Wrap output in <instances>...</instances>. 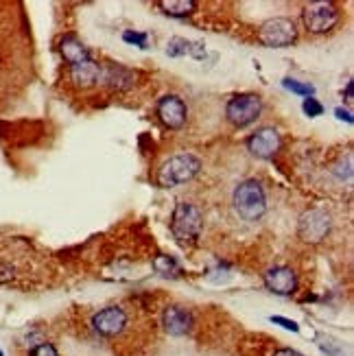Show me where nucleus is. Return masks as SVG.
Here are the masks:
<instances>
[{
    "label": "nucleus",
    "mask_w": 354,
    "mask_h": 356,
    "mask_svg": "<svg viewBox=\"0 0 354 356\" xmlns=\"http://www.w3.org/2000/svg\"><path fill=\"white\" fill-rule=\"evenodd\" d=\"M201 227H204V212L199 206L188 201H180L173 210L171 217V232L177 238L180 245H193L201 236Z\"/></svg>",
    "instance_id": "nucleus-1"
},
{
    "label": "nucleus",
    "mask_w": 354,
    "mask_h": 356,
    "mask_svg": "<svg viewBox=\"0 0 354 356\" xmlns=\"http://www.w3.org/2000/svg\"><path fill=\"white\" fill-rule=\"evenodd\" d=\"M232 203L236 214L243 221H258L267 212V197H264V190L256 180H247L238 184L234 188Z\"/></svg>",
    "instance_id": "nucleus-2"
},
{
    "label": "nucleus",
    "mask_w": 354,
    "mask_h": 356,
    "mask_svg": "<svg viewBox=\"0 0 354 356\" xmlns=\"http://www.w3.org/2000/svg\"><path fill=\"white\" fill-rule=\"evenodd\" d=\"M201 171V160L193 154H180L173 156L162 164V169L158 171V184L162 188H173L182 186L186 182H191L193 177Z\"/></svg>",
    "instance_id": "nucleus-3"
},
{
    "label": "nucleus",
    "mask_w": 354,
    "mask_h": 356,
    "mask_svg": "<svg viewBox=\"0 0 354 356\" xmlns=\"http://www.w3.org/2000/svg\"><path fill=\"white\" fill-rule=\"evenodd\" d=\"M260 112H262V98L258 94H238L227 101L225 105V116L236 129H243V127L256 123L260 118Z\"/></svg>",
    "instance_id": "nucleus-4"
},
{
    "label": "nucleus",
    "mask_w": 354,
    "mask_h": 356,
    "mask_svg": "<svg viewBox=\"0 0 354 356\" xmlns=\"http://www.w3.org/2000/svg\"><path fill=\"white\" fill-rule=\"evenodd\" d=\"M258 40L267 48H284L298 40V29L293 20L289 18H273L267 20L258 31Z\"/></svg>",
    "instance_id": "nucleus-5"
},
{
    "label": "nucleus",
    "mask_w": 354,
    "mask_h": 356,
    "mask_svg": "<svg viewBox=\"0 0 354 356\" xmlns=\"http://www.w3.org/2000/svg\"><path fill=\"white\" fill-rule=\"evenodd\" d=\"M331 227H333L331 214H328L326 210L313 208V210H306L300 217L298 234H300V238H304L306 243L315 245V243H322V240L331 234Z\"/></svg>",
    "instance_id": "nucleus-6"
},
{
    "label": "nucleus",
    "mask_w": 354,
    "mask_h": 356,
    "mask_svg": "<svg viewBox=\"0 0 354 356\" xmlns=\"http://www.w3.org/2000/svg\"><path fill=\"white\" fill-rule=\"evenodd\" d=\"M302 20L311 33L320 35L335 29V24L339 22V11L333 3H311L302 11Z\"/></svg>",
    "instance_id": "nucleus-7"
},
{
    "label": "nucleus",
    "mask_w": 354,
    "mask_h": 356,
    "mask_svg": "<svg viewBox=\"0 0 354 356\" xmlns=\"http://www.w3.org/2000/svg\"><path fill=\"white\" fill-rule=\"evenodd\" d=\"M127 313L121 306H105L103 311H98L92 315V330L98 335V337H105V339H112V337H118L125 328H127Z\"/></svg>",
    "instance_id": "nucleus-8"
},
{
    "label": "nucleus",
    "mask_w": 354,
    "mask_h": 356,
    "mask_svg": "<svg viewBox=\"0 0 354 356\" xmlns=\"http://www.w3.org/2000/svg\"><path fill=\"white\" fill-rule=\"evenodd\" d=\"M158 118L167 129H182L188 118V107L186 103L175 94H167L158 101Z\"/></svg>",
    "instance_id": "nucleus-9"
},
{
    "label": "nucleus",
    "mask_w": 354,
    "mask_h": 356,
    "mask_svg": "<svg viewBox=\"0 0 354 356\" xmlns=\"http://www.w3.org/2000/svg\"><path fill=\"white\" fill-rule=\"evenodd\" d=\"M278 149H280V134L273 127H262V129L254 132L247 138V151L260 160L273 158L278 154Z\"/></svg>",
    "instance_id": "nucleus-10"
},
{
    "label": "nucleus",
    "mask_w": 354,
    "mask_h": 356,
    "mask_svg": "<svg viewBox=\"0 0 354 356\" xmlns=\"http://www.w3.org/2000/svg\"><path fill=\"white\" fill-rule=\"evenodd\" d=\"M264 289L275 295H293L298 289V278L291 266H271L267 273H262Z\"/></svg>",
    "instance_id": "nucleus-11"
},
{
    "label": "nucleus",
    "mask_w": 354,
    "mask_h": 356,
    "mask_svg": "<svg viewBox=\"0 0 354 356\" xmlns=\"http://www.w3.org/2000/svg\"><path fill=\"white\" fill-rule=\"evenodd\" d=\"M162 326L171 337H184L191 333L193 328V313L186 306H167L162 313Z\"/></svg>",
    "instance_id": "nucleus-12"
},
{
    "label": "nucleus",
    "mask_w": 354,
    "mask_h": 356,
    "mask_svg": "<svg viewBox=\"0 0 354 356\" xmlns=\"http://www.w3.org/2000/svg\"><path fill=\"white\" fill-rule=\"evenodd\" d=\"M98 81H103L107 87H112V90H116V92H125V90H129V87H134L136 74L129 68L118 66V63H110V66L101 68Z\"/></svg>",
    "instance_id": "nucleus-13"
},
{
    "label": "nucleus",
    "mask_w": 354,
    "mask_h": 356,
    "mask_svg": "<svg viewBox=\"0 0 354 356\" xmlns=\"http://www.w3.org/2000/svg\"><path fill=\"white\" fill-rule=\"evenodd\" d=\"M59 53L64 57V61L68 66H77V63H83L90 59V50L83 46V42L74 35H64L59 40Z\"/></svg>",
    "instance_id": "nucleus-14"
},
{
    "label": "nucleus",
    "mask_w": 354,
    "mask_h": 356,
    "mask_svg": "<svg viewBox=\"0 0 354 356\" xmlns=\"http://www.w3.org/2000/svg\"><path fill=\"white\" fill-rule=\"evenodd\" d=\"M98 74H101V66L92 59L77 63V66H70V81L77 87H81V90L98 83Z\"/></svg>",
    "instance_id": "nucleus-15"
},
{
    "label": "nucleus",
    "mask_w": 354,
    "mask_h": 356,
    "mask_svg": "<svg viewBox=\"0 0 354 356\" xmlns=\"http://www.w3.org/2000/svg\"><path fill=\"white\" fill-rule=\"evenodd\" d=\"M160 9H164V14H167V16L186 18V16L195 14L197 3H193V0H162Z\"/></svg>",
    "instance_id": "nucleus-16"
},
{
    "label": "nucleus",
    "mask_w": 354,
    "mask_h": 356,
    "mask_svg": "<svg viewBox=\"0 0 354 356\" xmlns=\"http://www.w3.org/2000/svg\"><path fill=\"white\" fill-rule=\"evenodd\" d=\"M151 264H154V269L160 275H177V273H180V262H177L173 256H167V253H160V256H156Z\"/></svg>",
    "instance_id": "nucleus-17"
},
{
    "label": "nucleus",
    "mask_w": 354,
    "mask_h": 356,
    "mask_svg": "<svg viewBox=\"0 0 354 356\" xmlns=\"http://www.w3.org/2000/svg\"><path fill=\"white\" fill-rule=\"evenodd\" d=\"M191 44H193V42L184 40V37H173V40L169 42V46H167V55H169V57L191 55Z\"/></svg>",
    "instance_id": "nucleus-18"
},
{
    "label": "nucleus",
    "mask_w": 354,
    "mask_h": 356,
    "mask_svg": "<svg viewBox=\"0 0 354 356\" xmlns=\"http://www.w3.org/2000/svg\"><path fill=\"white\" fill-rule=\"evenodd\" d=\"M282 85L287 87V90L295 92V94H302V96H306V98L315 94V85H311V83H302V81H295V79H284Z\"/></svg>",
    "instance_id": "nucleus-19"
},
{
    "label": "nucleus",
    "mask_w": 354,
    "mask_h": 356,
    "mask_svg": "<svg viewBox=\"0 0 354 356\" xmlns=\"http://www.w3.org/2000/svg\"><path fill=\"white\" fill-rule=\"evenodd\" d=\"M29 356H59V352L55 350L53 343H37L29 350Z\"/></svg>",
    "instance_id": "nucleus-20"
},
{
    "label": "nucleus",
    "mask_w": 354,
    "mask_h": 356,
    "mask_svg": "<svg viewBox=\"0 0 354 356\" xmlns=\"http://www.w3.org/2000/svg\"><path fill=\"white\" fill-rule=\"evenodd\" d=\"M304 112L309 114L311 118H315V116H322V112H324V107H322V103L315 96H309V98H304Z\"/></svg>",
    "instance_id": "nucleus-21"
},
{
    "label": "nucleus",
    "mask_w": 354,
    "mask_h": 356,
    "mask_svg": "<svg viewBox=\"0 0 354 356\" xmlns=\"http://www.w3.org/2000/svg\"><path fill=\"white\" fill-rule=\"evenodd\" d=\"M123 40L129 42V44H136L140 48H147V35L145 33H138V31H125L123 33Z\"/></svg>",
    "instance_id": "nucleus-22"
},
{
    "label": "nucleus",
    "mask_w": 354,
    "mask_h": 356,
    "mask_svg": "<svg viewBox=\"0 0 354 356\" xmlns=\"http://www.w3.org/2000/svg\"><path fill=\"white\" fill-rule=\"evenodd\" d=\"M269 320H271V324L282 326L284 330H291V333H300V326H298V322H293V320H287V317H280V315L269 317Z\"/></svg>",
    "instance_id": "nucleus-23"
},
{
    "label": "nucleus",
    "mask_w": 354,
    "mask_h": 356,
    "mask_svg": "<svg viewBox=\"0 0 354 356\" xmlns=\"http://www.w3.org/2000/svg\"><path fill=\"white\" fill-rule=\"evenodd\" d=\"M273 356H304V354L298 352V350H293V348H278V350L273 352Z\"/></svg>",
    "instance_id": "nucleus-24"
},
{
    "label": "nucleus",
    "mask_w": 354,
    "mask_h": 356,
    "mask_svg": "<svg viewBox=\"0 0 354 356\" xmlns=\"http://www.w3.org/2000/svg\"><path fill=\"white\" fill-rule=\"evenodd\" d=\"M335 114H337V116H339L341 121H346V123H350V125H352V116H350V112H346V109H341V107H339Z\"/></svg>",
    "instance_id": "nucleus-25"
},
{
    "label": "nucleus",
    "mask_w": 354,
    "mask_h": 356,
    "mask_svg": "<svg viewBox=\"0 0 354 356\" xmlns=\"http://www.w3.org/2000/svg\"><path fill=\"white\" fill-rule=\"evenodd\" d=\"M346 98L348 101H352V81L348 83V87H346Z\"/></svg>",
    "instance_id": "nucleus-26"
},
{
    "label": "nucleus",
    "mask_w": 354,
    "mask_h": 356,
    "mask_svg": "<svg viewBox=\"0 0 354 356\" xmlns=\"http://www.w3.org/2000/svg\"><path fill=\"white\" fill-rule=\"evenodd\" d=\"M0 356H5V354H3V350H0Z\"/></svg>",
    "instance_id": "nucleus-27"
}]
</instances>
